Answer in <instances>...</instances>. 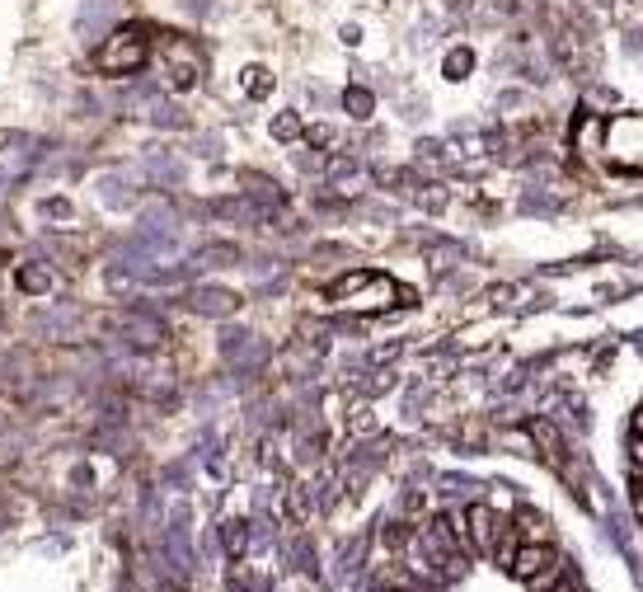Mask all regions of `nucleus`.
I'll use <instances>...</instances> for the list:
<instances>
[{
    "instance_id": "1",
    "label": "nucleus",
    "mask_w": 643,
    "mask_h": 592,
    "mask_svg": "<svg viewBox=\"0 0 643 592\" xmlns=\"http://www.w3.org/2000/svg\"><path fill=\"white\" fill-rule=\"evenodd\" d=\"M334 301L348 311H390L399 306V287L376 273H348L343 282H334Z\"/></svg>"
},
{
    "instance_id": "2",
    "label": "nucleus",
    "mask_w": 643,
    "mask_h": 592,
    "mask_svg": "<svg viewBox=\"0 0 643 592\" xmlns=\"http://www.w3.org/2000/svg\"><path fill=\"white\" fill-rule=\"evenodd\" d=\"M141 66H146V33H141L137 24L118 29L99 47V71H104V76H132Z\"/></svg>"
},
{
    "instance_id": "3",
    "label": "nucleus",
    "mask_w": 643,
    "mask_h": 592,
    "mask_svg": "<svg viewBox=\"0 0 643 592\" xmlns=\"http://www.w3.org/2000/svg\"><path fill=\"white\" fill-rule=\"evenodd\" d=\"M460 517H465V546L475 550V555H493L498 536L512 527V522H503V517L493 513V503H470Z\"/></svg>"
},
{
    "instance_id": "4",
    "label": "nucleus",
    "mask_w": 643,
    "mask_h": 592,
    "mask_svg": "<svg viewBox=\"0 0 643 592\" xmlns=\"http://www.w3.org/2000/svg\"><path fill=\"white\" fill-rule=\"evenodd\" d=\"M554 555H559V550H554L550 541H521L517 555H512V564H507V574L526 583V578L536 574V569H545V564H550Z\"/></svg>"
},
{
    "instance_id": "5",
    "label": "nucleus",
    "mask_w": 643,
    "mask_h": 592,
    "mask_svg": "<svg viewBox=\"0 0 643 592\" xmlns=\"http://www.w3.org/2000/svg\"><path fill=\"white\" fill-rule=\"evenodd\" d=\"M526 437H531V447H536L550 466H559V461H564V433H559L550 419H536L531 428H526Z\"/></svg>"
},
{
    "instance_id": "6",
    "label": "nucleus",
    "mask_w": 643,
    "mask_h": 592,
    "mask_svg": "<svg viewBox=\"0 0 643 592\" xmlns=\"http://www.w3.org/2000/svg\"><path fill=\"white\" fill-rule=\"evenodd\" d=\"M559 578H568V564H564V555H554L545 569H536V574L526 578V592H550Z\"/></svg>"
},
{
    "instance_id": "7",
    "label": "nucleus",
    "mask_w": 643,
    "mask_h": 592,
    "mask_svg": "<svg viewBox=\"0 0 643 592\" xmlns=\"http://www.w3.org/2000/svg\"><path fill=\"white\" fill-rule=\"evenodd\" d=\"M517 536L521 541H550V522H545L536 508H521L517 513Z\"/></svg>"
},
{
    "instance_id": "8",
    "label": "nucleus",
    "mask_w": 643,
    "mask_h": 592,
    "mask_svg": "<svg viewBox=\"0 0 643 592\" xmlns=\"http://www.w3.org/2000/svg\"><path fill=\"white\" fill-rule=\"evenodd\" d=\"M193 306H198V311H207V315H230L240 301H235L230 292H198V296H193Z\"/></svg>"
},
{
    "instance_id": "9",
    "label": "nucleus",
    "mask_w": 643,
    "mask_h": 592,
    "mask_svg": "<svg viewBox=\"0 0 643 592\" xmlns=\"http://www.w3.org/2000/svg\"><path fill=\"white\" fill-rule=\"evenodd\" d=\"M517 546H521L517 527H507L503 536H498V546H493V560H498V564H503V569H507V564H512V555H517Z\"/></svg>"
},
{
    "instance_id": "10",
    "label": "nucleus",
    "mask_w": 643,
    "mask_h": 592,
    "mask_svg": "<svg viewBox=\"0 0 643 592\" xmlns=\"http://www.w3.org/2000/svg\"><path fill=\"white\" fill-rule=\"evenodd\" d=\"M629 508H634V517L643 522V480H634V489H629Z\"/></svg>"
},
{
    "instance_id": "11",
    "label": "nucleus",
    "mask_w": 643,
    "mask_h": 592,
    "mask_svg": "<svg viewBox=\"0 0 643 592\" xmlns=\"http://www.w3.org/2000/svg\"><path fill=\"white\" fill-rule=\"evenodd\" d=\"M296 127H301V123H296V118H277V127H273V132H277V137H296Z\"/></svg>"
},
{
    "instance_id": "12",
    "label": "nucleus",
    "mask_w": 643,
    "mask_h": 592,
    "mask_svg": "<svg viewBox=\"0 0 643 592\" xmlns=\"http://www.w3.org/2000/svg\"><path fill=\"white\" fill-rule=\"evenodd\" d=\"M348 104L357 109V118H367V109H371V99H367V94H348Z\"/></svg>"
},
{
    "instance_id": "13",
    "label": "nucleus",
    "mask_w": 643,
    "mask_h": 592,
    "mask_svg": "<svg viewBox=\"0 0 643 592\" xmlns=\"http://www.w3.org/2000/svg\"><path fill=\"white\" fill-rule=\"evenodd\" d=\"M24 287H29V292H43L47 278H43V273H24Z\"/></svg>"
},
{
    "instance_id": "14",
    "label": "nucleus",
    "mask_w": 643,
    "mask_h": 592,
    "mask_svg": "<svg viewBox=\"0 0 643 592\" xmlns=\"http://www.w3.org/2000/svg\"><path fill=\"white\" fill-rule=\"evenodd\" d=\"M310 141H315V146H324V141H334V132H329V127H310Z\"/></svg>"
},
{
    "instance_id": "15",
    "label": "nucleus",
    "mask_w": 643,
    "mask_h": 592,
    "mask_svg": "<svg viewBox=\"0 0 643 592\" xmlns=\"http://www.w3.org/2000/svg\"><path fill=\"white\" fill-rule=\"evenodd\" d=\"M550 592H578V583H573V574H568V578H559Z\"/></svg>"
},
{
    "instance_id": "16",
    "label": "nucleus",
    "mask_w": 643,
    "mask_h": 592,
    "mask_svg": "<svg viewBox=\"0 0 643 592\" xmlns=\"http://www.w3.org/2000/svg\"><path fill=\"white\" fill-rule=\"evenodd\" d=\"M634 437H643V405H639V414H634Z\"/></svg>"
}]
</instances>
